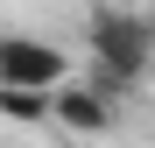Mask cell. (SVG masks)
Listing matches in <instances>:
<instances>
[{"mask_svg":"<svg viewBox=\"0 0 155 148\" xmlns=\"http://www.w3.org/2000/svg\"><path fill=\"white\" fill-rule=\"evenodd\" d=\"M92 85H106V92H127V85H141L148 78V64H155V21L148 14H99L92 21Z\"/></svg>","mask_w":155,"mask_h":148,"instance_id":"cell-1","label":"cell"},{"mask_svg":"<svg viewBox=\"0 0 155 148\" xmlns=\"http://www.w3.org/2000/svg\"><path fill=\"white\" fill-rule=\"evenodd\" d=\"M64 78H78V57L64 42L0 28V85H14V92H57Z\"/></svg>","mask_w":155,"mask_h":148,"instance_id":"cell-2","label":"cell"}]
</instances>
